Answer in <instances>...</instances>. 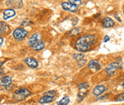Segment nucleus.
I'll list each match as a JSON object with an SVG mask.
<instances>
[{
  "instance_id": "nucleus-7",
  "label": "nucleus",
  "mask_w": 124,
  "mask_h": 105,
  "mask_svg": "<svg viewBox=\"0 0 124 105\" xmlns=\"http://www.w3.org/2000/svg\"><path fill=\"white\" fill-rule=\"evenodd\" d=\"M119 67V64L118 63H116V62H114V63H112V64H110L107 68L106 69V71L107 74L108 76H112L114 74L115 71H116V70Z\"/></svg>"
},
{
  "instance_id": "nucleus-16",
  "label": "nucleus",
  "mask_w": 124,
  "mask_h": 105,
  "mask_svg": "<svg viewBox=\"0 0 124 105\" xmlns=\"http://www.w3.org/2000/svg\"><path fill=\"white\" fill-rule=\"evenodd\" d=\"M0 33L1 35H4L6 32H7V27L6 25V24L3 21H1L0 22Z\"/></svg>"
},
{
  "instance_id": "nucleus-23",
  "label": "nucleus",
  "mask_w": 124,
  "mask_h": 105,
  "mask_svg": "<svg viewBox=\"0 0 124 105\" xmlns=\"http://www.w3.org/2000/svg\"><path fill=\"white\" fill-rule=\"evenodd\" d=\"M79 62H78V64L80 65V66H83V65H84L85 64V62H86V60L85 59H82V60H80V61H78Z\"/></svg>"
},
{
  "instance_id": "nucleus-9",
  "label": "nucleus",
  "mask_w": 124,
  "mask_h": 105,
  "mask_svg": "<svg viewBox=\"0 0 124 105\" xmlns=\"http://www.w3.org/2000/svg\"><path fill=\"white\" fill-rule=\"evenodd\" d=\"M88 68L89 69H91V70L98 71V70H100L102 68V66H101V64H100V62L98 61L93 59V60H91L89 62Z\"/></svg>"
},
{
  "instance_id": "nucleus-17",
  "label": "nucleus",
  "mask_w": 124,
  "mask_h": 105,
  "mask_svg": "<svg viewBox=\"0 0 124 105\" xmlns=\"http://www.w3.org/2000/svg\"><path fill=\"white\" fill-rule=\"evenodd\" d=\"M86 94H87L86 92H82V91H80V92L78 94V95L77 100H78V102H81V101L85 98V97L86 96Z\"/></svg>"
},
{
  "instance_id": "nucleus-8",
  "label": "nucleus",
  "mask_w": 124,
  "mask_h": 105,
  "mask_svg": "<svg viewBox=\"0 0 124 105\" xmlns=\"http://www.w3.org/2000/svg\"><path fill=\"white\" fill-rule=\"evenodd\" d=\"M24 62L26 63V64L30 67V68H32V69H35L37 68L38 67V62L34 58H32V57H27L26 58V59L24 60Z\"/></svg>"
},
{
  "instance_id": "nucleus-10",
  "label": "nucleus",
  "mask_w": 124,
  "mask_h": 105,
  "mask_svg": "<svg viewBox=\"0 0 124 105\" xmlns=\"http://www.w3.org/2000/svg\"><path fill=\"white\" fill-rule=\"evenodd\" d=\"M12 78L9 76H5L1 78V85L3 87H8L12 84Z\"/></svg>"
},
{
  "instance_id": "nucleus-4",
  "label": "nucleus",
  "mask_w": 124,
  "mask_h": 105,
  "mask_svg": "<svg viewBox=\"0 0 124 105\" xmlns=\"http://www.w3.org/2000/svg\"><path fill=\"white\" fill-rule=\"evenodd\" d=\"M27 36V32L23 28H17L13 32V36L17 41H22Z\"/></svg>"
},
{
  "instance_id": "nucleus-3",
  "label": "nucleus",
  "mask_w": 124,
  "mask_h": 105,
  "mask_svg": "<svg viewBox=\"0 0 124 105\" xmlns=\"http://www.w3.org/2000/svg\"><path fill=\"white\" fill-rule=\"evenodd\" d=\"M31 94H32V93L29 90L22 88V89L17 90L13 94V99L17 102H19V101L24 100L26 98H27Z\"/></svg>"
},
{
  "instance_id": "nucleus-20",
  "label": "nucleus",
  "mask_w": 124,
  "mask_h": 105,
  "mask_svg": "<svg viewBox=\"0 0 124 105\" xmlns=\"http://www.w3.org/2000/svg\"><path fill=\"white\" fill-rule=\"evenodd\" d=\"M56 94H57V91H54V90L49 91H47V92L44 94V95H49V96H51V97H55Z\"/></svg>"
},
{
  "instance_id": "nucleus-14",
  "label": "nucleus",
  "mask_w": 124,
  "mask_h": 105,
  "mask_svg": "<svg viewBox=\"0 0 124 105\" xmlns=\"http://www.w3.org/2000/svg\"><path fill=\"white\" fill-rule=\"evenodd\" d=\"M113 25H114V22L110 17H106L103 19V26L105 28L112 27Z\"/></svg>"
},
{
  "instance_id": "nucleus-11",
  "label": "nucleus",
  "mask_w": 124,
  "mask_h": 105,
  "mask_svg": "<svg viewBox=\"0 0 124 105\" xmlns=\"http://www.w3.org/2000/svg\"><path fill=\"white\" fill-rule=\"evenodd\" d=\"M16 15V12L14 9H6L4 10V13H3V18L4 20H7L9 18L13 17Z\"/></svg>"
},
{
  "instance_id": "nucleus-22",
  "label": "nucleus",
  "mask_w": 124,
  "mask_h": 105,
  "mask_svg": "<svg viewBox=\"0 0 124 105\" xmlns=\"http://www.w3.org/2000/svg\"><path fill=\"white\" fill-rule=\"evenodd\" d=\"M116 100L118 101V102H124V93L120 94L117 97Z\"/></svg>"
},
{
  "instance_id": "nucleus-21",
  "label": "nucleus",
  "mask_w": 124,
  "mask_h": 105,
  "mask_svg": "<svg viewBox=\"0 0 124 105\" xmlns=\"http://www.w3.org/2000/svg\"><path fill=\"white\" fill-rule=\"evenodd\" d=\"M69 1H70V3H72V4H73L76 5V6L80 5V4H82L81 0H69Z\"/></svg>"
},
{
  "instance_id": "nucleus-12",
  "label": "nucleus",
  "mask_w": 124,
  "mask_h": 105,
  "mask_svg": "<svg viewBox=\"0 0 124 105\" xmlns=\"http://www.w3.org/2000/svg\"><path fill=\"white\" fill-rule=\"evenodd\" d=\"M55 99V97H51L49 95H43V97L39 99V104H47L53 102Z\"/></svg>"
},
{
  "instance_id": "nucleus-19",
  "label": "nucleus",
  "mask_w": 124,
  "mask_h": 105,
  "mask_svg": "<svg viewBox=\"0 0 124 105\" xmlns=\"http://www.w3.org/2000/svg\"><path fill=\"white\" fill-rule=\"evenodd\" d=\"M90 87V84L88 82H85V83H81L78 85V88L79 89H86Z\"/></svg>"
},
{
  "instance_id": "nucleus-13",
  "label": "nucleus",
  "mask_w": 124,
  "mask_h": 105,
  "mask_svg": "<svg viewBox=\"0 0 124 105\" xmlns=\"http://www.w3.org/2000/svg\"><path fill=\"white\" fill-rule=\"evenodd\" d=\"M106 91V87L103 85H99V86H97L94 88L93 89V94L95 96H99L101 94H102L104 91Z\"/></svg>"
},
{
  "instance_id": "nucleus-5",
  "label": "nucleus",
  "mask_w": 124,
  "mask_h": 105,
  "mask_svg": "<svg viewBox=\"0 0 124 105\" xmlns=\"http://www.w3.org/2000/svg\"><path fill=\"white\" fill-rule=\"evenodd\" d=\"M6 5L12 9H19L22 7L23 2L22 0H7Z\"/></svg>"
},
{
  "instance_id": "nucleus-25",
  "label": "nucleus",
  "mask_w": 124,
  "mask_h": 105,
  "mask_svg": "<svg viewBox=\"0 0 124 105\" xmlns=\"http://www.w3.org/2000/svg\"><path fill=\"white\" fill-rule=\"evenodd\" d=\"M0 39H1V44H1V46L2 44H3V39H2V37H1Z\"/></svg>"
},
{
  "instance_id": "nucleus-26",
  "label": "nucleus",
  "mask_w": 124,
  "mask_h": 105,
  "mask_svg": "<svg viewBox=\"0 0 124 105\" xmlns=\"http://www.w3.org/2000/svg\"><path fill=\"white\" fill-rule=\"evenodd\" d=\"M115 16H116V18L117 19H118V21H121V19H119V17H118V15H115Z\"/></svg>"
},
{
  "instance_id": "nucleus-15",
  "label": "nucleus",
  "mask_w": 124,
  "mask_h": 105,
  "mask_svg": "<svg viewBox=\"0 0 124 105\" xmlns=\"http://www.w3.org/2000/svg\"><path fill=\"white\" fill-rule=\"evenodd\" d=\"M69 102H70V98L68 97H67V96H65V97H64L60 102H58L57 103V105H67L69 104Z\"/></svg>"
},
{
  "instance_id": "nucleus-24",
  "label": "nucleus",
  "mask_w": 124,
  "mask_h": 105,
  "mask_svg": "<svg viewBox=\"0 0 124 105\" xmlns=\"http://www.w3.org/2000/svg\"><path fill=\"white\" fill-rule=\"evenodd\" d=\"M108 40H109V36H105V42H106Z\"/></svg>"
},
{
  "instance_id": "nucleus-1",
  "label": "nucleus",
  "mask_w": 124,
  "mask_h": 105,
  "mask_svg": "<svg viewBox=\"0 0 124 105\" xmlns=\"http://www.w3.org/2000/svg\"><path fill=\"white\" fill-rule=\"evenodd\" d=\"M95 37L93 35H85L79 38L75 42V48L78 51L81 52H87L91 45L95 42Z\"/></svg>"
},
{
  "instance_id": "nucleus-2",
  "label": "nucleus",
  "mask_w": 124,
  "mask_h": 105,
  "mask_svg": "<svg viewBox=\"0 0 124 105\" xmlns=\"http://www.w3.org/2000/svg\"><path fill=\"white\" fill-rule=\"evenodd\" d=\"M28 45L36 52L40 51L44 49L45 44L40 39V35L38 33H35L32 35L28 42Z\"/></svg>"
},
{
  "instance_id": "nucleus-6",
  "label": "nucleus",
  "mask_w": 124,
  "mask_h": 105,
  "mask_svg": "<svg viewBox=\"0 0 124 105\" xmlns=\"http://www.w3.org/2000/svg\"><path fill=\"white\" fill-rule=\"evenodd\" d=\"M62 7L63 9L68 11L70 12H76L78 11V7L70 2H64L62 4Z\"/></svg>"
},
{
  "instance_id": "nucleus-18",
  "label": "nucleus",
  "mask_w": 124,
  "mask_h": 105,
  "mask_svg": "<svg viewBox=\"0 0 124 105\" xmlns=\"http://www.w3.org/2000/svg\"><path fill=\"white\" fill-rule=\"evenodd\" d=\"M84 55L83 54H73V57L75 60L77 61H80L84 59Z\"/></svg>"
},
{
  "instance_id": "nucleus-28",
  "label": "nucleus",
  "mask_w": 124,
  "mask_h": 105,
  "mask_svg": "<svg viewBox=\"0 0 124 105\" xmlns=\"http://www.w3.org/2000/svg\"></svg>"
},
{
  "instance_id": "nucleus-27",
  "label": "nucleus",
  "mask_w": 124,
  "mask_h": 105,
  "mask_svg": "<svg viewBox=\"0 0 124 105\" xmlns=\"http://www.w3.org/2000/svg\"><path fill=\"white\" fill-rule=\"evenodd\" d=\"M123 87H124V84H123Z\"/></svg>"
}]
</instances>
